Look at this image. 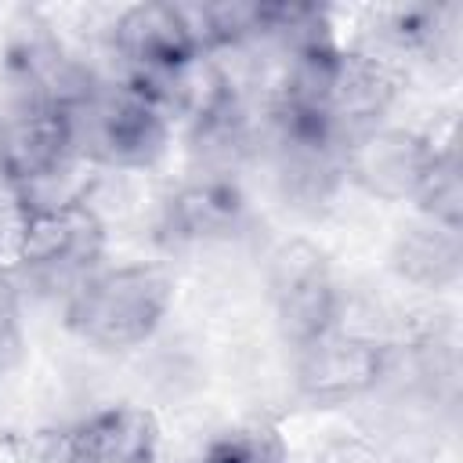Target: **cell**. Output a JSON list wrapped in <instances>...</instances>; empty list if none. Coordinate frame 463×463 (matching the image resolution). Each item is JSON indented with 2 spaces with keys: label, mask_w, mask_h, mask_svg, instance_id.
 Instances as JSON below:
<instances>
[{
  "label": "cell",
  "mask_w": 463,
  "mask_h": 463,
  "mask_svg": "<svg viewBox=\"0 0 463 463\" xmlns=\"http://www.w3.org/2000/svg\"><path fill=\"white\" fill-rule=\"evenodd\" d=\"M87 463H156L159 420L145 405H109L76 423Z\"/></svg>",
  "instance_id": "9c48e42d"
},
{
  "label": "cell",
  "mask_w": 463,
  "mask_h": 463,
  "mask_svg": "<svg viewBox=\"0 0 463 463\" xmlns=\"http://www.w3.org/2000/svg\"><path fill=\"white\" fill-rule=\"evenodd\" d=\"M195 463H289V449L275 423L250 420L213 434Z\"/></svg>",
  "instance_id": "7c38bea8"
},
{
  "label": "cell",
  "mask_w": 463,
  "mask_h": 463,
  "mask_svg": "<svg viewBox=\"0 0 463 463\" xmlns=\"http://www.w3.org/2000/svg\"><path fill=\"white\" fill-rule=\"evenodd\" d=\"M391 268L420 286V289H449L459 282L463 271V246H459V232H449L434 221H416L409 228L398 232L394 246H391Z\"/></svg>",
  "instance_id": "30bf717a"
},
{
  "label": "cell",
  "mask_w": 463,
  "mask_h": 463,
  "mask_svg": "<svg viewBox=\"0 0 463 463\" xmlns=\"http://www.w3.org/2000/svg\"><path fill=\"white\" fill-rule=\"evenodd\" d=\"M14 463H87L80 427L76 423H54V427H36L25 434L14 449Z\"/></svg>",
  "instance_id": "4fadbf2b"
},
{
  "label": "cell",
  "mask_w": 463,
  "mask_h": 463,
  "mask_svg": "<svg viewBox=\"0 0 463 463\" xmlns=\"http://www.w3.org/2000/svg\"><path fill=\"white\" fill-rule=\"evenodd\" d=\"M76 152L101 170H148L166 156L174 119L127 83H101L69 112Z\"/></svg>",
  "instance_id": "7a4b0ae2"
},
{
  "label": "cell",
  "mask_w": 463,
  "mask_h": 463,
  "mask_svg": "<svg viewBox=\"0 0 463 463\" xmlns=\"http://www.w3.org/2000/svg\"><path fill=\"white\" fill-rule=\"evenodd\" d=\"M438 145L409 127L376 123L344 145V177L383 203H412L434 163Z\"/></svg>",
  "instance_id": "8992f818"
},
{
  "label": "cell",
  "mask_w": 463,
  "mask_h": 463,
  "mask_svg": "<svg viewBox=\"0 0 463 463\" xmlns=\"http://www.w3.org/2000/svg\"><path fill=\"white\" fill-rule=\"evenodd\" d=\"M412 203L423 221H434L449 232L463 228V166H459L456 145H438L434 163Z\"/></svg>",
  "instance_id": "8fae6325"
},
{
  "label": "cell",
  "mask_w": 463,
  "mask_h": 463,
  "mask_svg": "<svg viewBox=\"0 0 463 463\" xmlns=\"http://www.w3.org/2000/svg\"><path fill=\"white\" fill-rule=\"evenodd\" d=\"M101 257L105 221L90 195L33 206L11 253L14 271H22L29 282L65 289V297L101 268Z\"/></svg>",
  "instance_id": "3957f363"
},
{
  "label": "cell",
  "mask_w": 463,
  "mask_h": 463,
  "mask_svg": "<svg viewBox=\"0 0 463 463\" xmlns=\"http://www.w3.org/2000/svg\"><path fill=\"white\" fill-rule=\"evenodd\" d=\"M174 289V271L163 264L98 268L65 297V326L101 351L141 347L170 315Z\"/></svg>",
  "instance_id": "6da1fadb"
},
{
  "label": "cell",
  "mask_w": 463,
  "mask_h": 463,
  "mask_svg": "<svg viewBox=\"0 0 463 463\" xmlns=\"http://www.w3.org/2000/svg\"><path fill=\"white\" fill-rule=\"evenodd\" d=\"M242 228H246V195L235 184V177L195 174L192 181L177 184L159 210V232L174 246L232 242Z\"/></svg>",
  "instance_id": "ba28073f"
},
{
  "label": "cell",
  "mask_w": 463,
  "mask_h": 463,
  "mask_svg": "<svg viewBox=\"0 0 463 463\" xmlns=\"http://www.w3.org/2000/svg\"><path fill=\"white\" fill-rule=\"evenodd\" d=\"M394 369V347L373 333L344 329V322L318 340L297 347L293 391L315 409H336L376 391Z\"/></svg>",
  "instance_id": "277c9868"
},
{
  "label": "cell",
  "mask_w": 463,
  "mask_h": 463,
  "mask_svg": "<svg viewBox=\"0 0 463 463\" xmlns=\"http://www.w3.org/2000/svg\"><path fill=\"white\" fill-rule=\"evenodd\" d=\"M268 293L279 336L297 351L340 326V286L311 239H286L268 257Z\"/></svg>",
  "instance_id": "5b68a950"
},
{
  "label": "cell",
  "mask_w": 463,
  "mask_h": 463,
  "mask_svg": "<svg viewBox=\"0 0 463 463\" xmlns=\"http://www.w3.org/2000/svg\"><path fill=\"white\" fill-rule=\"evenodd\" d=\"M22 351V282L11 264L0 260V373L18 362Z\"/></svg>",
  "instance_id": "5bb4252c"
},
{
  "label": "cell",
  "mask_w": 463,
  "mask_h": 463,
  "mask_svg": "<svg viewBox=\"0 0 463 463\" xmlns=\"http://www.w3.org/2000/svg\"><path fill=\"white\" fill-rule=\"evenodd\" d=\"M112 51L123 65L119 80H159L203 58L181 4L163 0L123 7L112 22Z\"/></svg>",
  "instance_id": "52a82bcc"
}]
</instances>
